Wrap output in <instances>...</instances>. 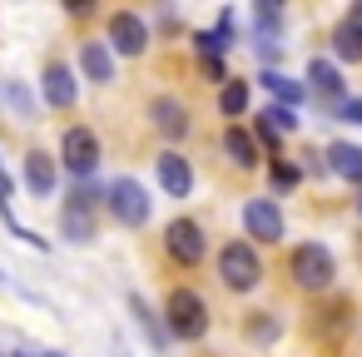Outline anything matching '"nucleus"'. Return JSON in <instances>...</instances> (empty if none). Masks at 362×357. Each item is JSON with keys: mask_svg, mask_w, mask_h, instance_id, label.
Here are the masks:
<instances>
[{"mask_svg": "<svg viewBox=\"0 0 362 357\" xmlns=\"http://www.w3.org/2000/svg\"><path fill=\"white\" fill-rule=\"evenodd\" d=\"M164 327H169V337L174 342H204L209 337V322H214V312H209V298L194 288V283H174L169 293H164Z\"/></svg>", "mask_w": 362, "mask_h": 357, "instance_id": "nucleus-1", "label": "nucleus"}, {"mask_svg": "<svg viewBox=\"0 0 362 357\" xmlns=\"http://www.w3.org/2000/svg\"><path fill=\"white\" fill-rule=\"evenodd\" d=\"M214 273H218V283H223L228 293H238V298L258 293V288H263V278H268L263 253H258L248 238H228V243L214 253Z\"/></svg>", "mask_w": 362, "mask_h": 357, "instance_id": "nucleus-2", "label": "nucleus"}, {"mask_svg": "<svg viewBox=\"0 0 362 357\" xmlns=\"http://www.w3.org/2000/svg\"><path fill=\"white\" fill-rule=\"evenodd\" d=\"M100 213H105V189H95V184H70V194L60 199V238H65V243H95Z\"/></svg>", "mask_w": 362, "mask_h": 357, "instance_id": "nucleus-3", "label": "nucleus"}, {"mask_svg": "<svg viewBox=\"0 0 362 357\" xmlns=\"http://www.w3.org/2000/svg\"><path fill=\"white\" fill-rule=\"evenodd\" d=\"M288 278H293V288H303V293H327V288L337 283V258H332V248L317 243V238L293 243V248H288Z\"/></svg>", "mask_w": 362, "mask_h": 357, "instance_id": "nucleus-4", "label": "nucleus"}, {"mask_svg": "<svg viewBox=\"0 0 362 357\" xmlns=\"http://www.w3.org/2000/svg\"><path fill=\"white\" fill-rule=\"evenodd\" d=\"M105 213L119 223V228H144L154 218V194L134 179V174H115L105 184Z\"/></svg>", "mask_w": 362, "mask_h": 357, "instance_id": "nucleus-5", "label": "nucleus"}, {"mask_svg": "<svg viewBox=\"0 0 362 357\" xmlns=\"http://www.w3.org/2000/svg\"><path fill=\"white\" fill-rule=\"evenodd\" d=\"M159 243H164V258H169L174 268H184V273H194V268L209 258V233H204V223L189 218V213H174V218L159 228Z\"/></svg>", "mask_w": 362, "mask_h": 357, "instance_id": "nucleus-6", "label": "nucleus"}, {"mask_svg": "<svg viewBox=\"0 0 362 357\" xmlns=\"http://www.w3.org/2000/svg\"><path fill=\"white\" fill-rule=\"evenodd\" d=\"M105 164V144L90 124H70L60 134V169L70 174V184H90Z\"/></svg>", "mask_w": 362, "mask_h": 357, "instance_id": "nucleus-7", "label": "nucleus"}, {"mask_svg": "<svg viewBox=\"0 0 362 357\" xmlns=\"http://www.w3.org/2000/svg\"><path fill=\"white\" fill-rule=\"evenodd\" d=\"M243 238L253 243V248H278L283 238H288V218H283V209H278V199L273 194H258V199H243Z\"/></svg>", "mask_w": 362, "mask_h": 357, "instance_id": "nucleus-8", "label": "nucleus"}, {"mask_svg": "<svg viewBox=\"0 0 362 357\" xmlns=\"http://www.w3.org/2000/svg\"><path fill=\"white\" fill-rule=\"evenodd\" d=\"M105 40H110L115 60H139V55H149L154 30H149V21L139 11H110L105 16Z\"/></svg>", "mask_w": 362, "mask_h": 357, "instance_id": "nucleus-9", "label": "nucleus"}, {"mask_svg": "<svg viewBox=\"0 0 362 357\" xmlns=\"http://www.w3.org/2000/svg\"><path fill=\"white\" fill-rule=\"evenodd\" d=\"M40 100L55 115H75L80 110V75H75L70 60H45V70H40Z\"/></svg>", "mask_w": 362, "mask_h": 357, "instance_id": "nucleus-10", "label": "nucleus"}, {"mask_svg": "<svg viewBox=\"0 0 362 357\" xmlns=\"http://www.w3.org/2000/svg\"><path fill=\"white\" fill-rule=\"evenodd\" d=\"M149 124H154V134H159L169 149H179V144L194 134V110H189L179 95H154V100H149Z\"/></svg>", "mask_w": 362, "mask_h": 357, "instance_id": "nucleus-11", "label": "nucleus"}, {"mask_svg": "<svg viewBox=\"0 0 362 357\" xmlns=\"http://www.w3.org/2000/svg\"><path fill=\"white\" fill-rule=\"evenodd\" d=\"M75 65H80V80L100 85V90L119 80V60H115V50H110V40H105V35H90V40H80V55H75Z\"/></svg>", "mask_w": 362, "mask_h": 357, "instance_id": "nucleus-12", "label": "nucleus"}, {"mask_svg": "<svg viewBox=\"0 0 362 357\" xmlns=\"http://www.w3.org/2000/svg\"><path fill=\"white\" fill-rule=\"evenodd\" d=\"M154 179L169 199H194V159L184 149H159L154 154Z\"/></svg>", "mask_w": 362, "mask_h": 357, "instance_id": "nucleus-13", "label": "nucleus"}, {"mask_svg": "<svg viewBox=\"0 0 362 357\" xmlns=\"http://www.w3.org/2000/svg\"><path fill=\"white\" fill-rule=\"evenodd\" d=\"M21 184H25L30 199H55V189H60V154L30 149L21 159Z\"/></svg>", "mask_w": 362, "mask_h": 357, "instance_id": "nucleus-14", "label": "nucleus"}, {"mask_svg": "<svg viewBox=\"0 0 362 357\" xmlns=\"http://www.w3.org/2000/svg\"><path fill=\"white\" fill-rule=\"evenodd\" d=\"M303 80H308V90H313V95H322V100H332V105H337V100H347V80H342V65H337L332 55H313V60H308V75H303Z\"/></svg>", "mask_w": 362, "mask_h": 357, "instance_id": "nucleus-15", "label": "nucleus"}, {"mask_svg": "<svg viewBox=\"0 0 362 357\" xmlns=\"http://www.w3.org/2000/svg\"><path fill=\"white\" fill-rule=\"evenodd\" d=\"M223 154H228L233 169H243V174H253V169L263 164V149H258L253 129H243V124H228V129H223Z\"/></svg>", "mask_w": 362, "mask_h": 357, "instance_id": "nucleus-16", "label": "nucleus"}, {"mask_svg": "<svg viewBox=\"0 0 362 357\" xmlns=\"http://www.w3.org/2000/svg\"><path fill=\"white\" fill-rule=\"evenodd\" d=\"M129 312H134V327L154 342V352H164L174 337H169V327H164V312H154L149 303H144V293H129Z\"/></svg>", "mask_w": 362, "mask_h": 357, "instance_id": "nucleus-17", "label": "nucleus"}, {"mask_svg": "<svg viewBox=\"0 0 362 357\" xmlns=\"http://www.w3.org/2000/svg\"><path fill=\"white\" fill-rule=\"evenodd\" d=\"M327 174H337V179L362 189V144H352V139L327 144Z\"/></svg>", "mask_w": 362, "mask_h": 357, "instance_id": "nucleus-18", "label": "nucleus"}, {"mask_svg": "<svg viewBox=\"0 0 362 357\" xmlns=\"http://www.w3.org/2000/svg\"><path fill=\"white\" fill-rule=\"evenodd\" d=\"M258 85L268 90V100L273 105H288V110H298L303 100H308V85H298L293 75H283V70H263L258 75Z\"/></svg>", "mask_w": 362, "mask_h": 357, "instance_id": "nucleus-19", "label": "nucleus"}, {"mask_svg": "<svg viewBox=\"0 0 362 357\" xmlns=\"http://www.w3.org/2000/svg\"><path fill=\"white\" fill-rule=\"evenodd\" d=\"M248 105H253V85L233 75V80H228V85L218 90V115H223V119L233 124V119H243V115H248Z\"/></svg>", "mask_w": 362, "mask_h": 357, "instance_id": "nucleus-20", "label": "nucleus"}, {"mask_svg": "<svg viewBox=\"0 0 362 357\" xmlns=\"http://www.w3.org/2000/svg\"><path fill=\"white\" fill-rule=\"evenodd\" d=\"M278 25H283V6L278 0H258L253 6V40H273Z\"/></svg>", "mask_w": 362, "mask_h": 357, "instance_id": "nucleus-21", "label": "nucleus"}, {"mask_svg": "<svg viewBox=\"0 0 362 357\" xmlns=\"http://www.w3.org/2000/svg\"><path fill=\"white\" fill-rule=\"evenodd\" d=\"M332 60L337 65H362V40L337 21V30H332Z\"/></svg>", "mask_w": 362, "mask_h": 357, "instance_id": "nucleus-22", "label": "nucleus"}, {"mask_svg": "<svg viewBox=\"0 0 362 357\" xmlns=\"http://www.w3.org/2000/svg\"><path fill=\"white\" fill-rule=\"evenodd\" d=\"M258 119H263V124H273L278 134H298V129H303L298 110H288V105H273V100H268V105L258 110Z\"/></svg>", "mask_w": 362, "mask_h": 357, "instance_id": "nucleus-23", "label": "nucleus"}, {"mask_svg": "<svg viewBox=\"0 0 362 357\" xmlns=\"http://www.w3.org/2000/svg\"><path fill=\"white\" fill-rule=\"evenodd\" d=\"M268 184H273V194H288V189L303 184V169H298L293 159H273V164H268Z\"/></svg>", "mask_w": 362, "mask_h": 357, "instance_id": "nucleus-24", "label": "nucleus"}, {"mask_svg": "<svg viewBox=\"0 0 362 357\" xmlns=\"http://www.w3.org/2000/svg\"><path fill=\"white\" fill-rule=\"evenodd\" d=\"M283 332V322H278V312H248V337L258 342V347H268L273 337Z\"/></svg>", "mask_w": 362, "mask_h": 357, "instance_id": "nucleus-25", "label": "nucleus"}, {"mask_svg": "<svg viewBox=\"0 0 362 357\" xmlns=\"http://www.w3.org/2000/svg\"><path fill=\"white\" fill-rule=\"evenodd\" d=\"M209 30H214V35L223 40V50H233V45H238V16H233L228 6H223V11L214 16V25H209Z\"/></svg>", "mask_w": 362, "mask_h": 357, "instance_id": "nucleus-26", "label": "nucleus"}, {"mask_svg": "<svg viewBox=\"0 0 362 357\" xmlns=\"http://www.w3.org/2000/svg\"><path fill=\"white\" fill-rule=\"evenodd\" d=\"M0 218H6V223H21V218H16V179L6 174V164H0Z\"/></svg>", "mask_w": 362, "mask_h": 357, "instance_id": "nucleus-27", "label": "nucleus"}, {"mask_svg": "<svg viewBox=\"0 0 362 357\" xmlns=\"http://www.w3.org/2000/svg\"><path fill=\"white\" fill-rule=\"evenodd\" d=\"M6 100L16 105V115H21V119H30V115H35V100H30V90H25L21 80H11V85H6Z\"/></svg>", "mask_w": 362, "mask_h": 357, "instance_id": "nucleus-28", "label": "nucleus"}, {"mask_svg": "<svg viewBox=\"0 0 362 357\" xmlns=\"http://www.w3.org/2000/svg\"><path fill=\"white\" fill-rule=\"evenodd\" d=\"M332 119H342V124H362V95L337 100V105H332Z\"/></svg>", "mask_w": 362, "mask_h": 357, "instance_id": "nucleus-29", "label": "nucleus"}, {"mask_svg": "<svg viewBox=\"0 0 362 357\" xmlns=\"http://www.w3.org/2000/svg\"><path fill=\"white\" fill-rule=\"evenodd\" d=\"M342 25L362 40V0H352V6H347V16H342Z\"/></svg>", "mask_w": 362, "mask_h": 357, "instance_id": "nucleus-30", "label": "nucleus"}, {"mask_svg": "<svg viewBox=\"0 0 362 357\" xmlns=\"http://www.w3.org/2000/svg\"><path fill=\"white\" fill-rule=\"evenodd\" d=\"M352 209H357V218H362V189H357V199H352Z\"/></svg>", "mask_w": 362, "mask_h": 357, "instance_id": "nucleus-31", "label": "nucleus"}, {"mask_svg": "<svg viewBox=\"0 0 362 357\" xmlns=\"http://www.w3.org/2000/svg\"><path fill=\"white\" fill-rule=\"evenodd\" d=\"M0 357H6V352H0Z\"/></svg>", "mask_w": 362, "mask_h": 357, "instance_id": "nucleus-32", "label": "nucleus"}]
</instances>
